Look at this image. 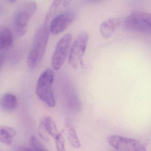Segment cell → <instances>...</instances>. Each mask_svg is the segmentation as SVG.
Instances as JSON below:
<instances>
[{
	"mask_svg": "<svg viewBox=\"0 0 151 151\" xmlns=\"http://www.w3.org/2000/svg\"><path fill=\"white\" fill-rule=\"evenodd\" d=\"M49 37V31L47 24H45L35 33L32 48L28 58L27 64L31 69L37 67L45 55Z\"/></svg>",
	"mask_w": 151,
	"mask_h": 151,
	"instance_id": "1",
	"label": "cell"
},
{
	"mask_svg": "<svg viewBox=\"0 0 151 151\" xmlns=\"http://www.w3.org/2000/svg\"><path fill=\"white\" fill-rule=\"evenodd\" d=\"M54 78L53 70L50 68L47 69L39 78L36 87V92L38 97L51 107L55 105V99L52 89Z\"/></svg>",
	"mask_w": 151,
	"mask_h": 151,
	"instance_id": "2",
	"label": "cell"
},
{
	"mask_svg": "<svg viewBox=\"0 0 151 151\" xmlns=\"http://www.w3.org/2000/svg\"><path fill=\"white\" fill-rule=\"evenodd\" d=\"M123 26L124 29L129 31L150 33L151 32V14L142 11L133 12L124 19Z\"/></svg>",
	"mask_w": 151,
	"mask_h": 151,
	"instance_id": "3",
	"label": "cell"
},
{
	"mask_svg": "<svg viewBox=\"0 0 151 151\" xmlns=\"http://www.w3.org/2000/svg\"><path fill=\"white\" fill-rule=\"evenodd\" d=\"M89 36L88 33L83 32L76 39L70 49L69 61L70 65L76 69L83 66V57L85 52Z\"/></svg>",
	"mask_w": 151,
	"mask_h": 151,
	"instance_id": "4",
	"label": "cell"
},
{
	"mask_svg": "<svg viewBox=\"0 0 151 151\" xmlns=\"http://www.w3.org/2000/svg\"><path fill=\"white\" fill-rule=\"evenodd\" d=\"M111 146L120 151H145V147L138 140L117 135H111L107 137Z\"/></svg>",
	"mask_w": 151,
	"mask_h": 151,
	"instance_id": "5",
	"label": "cell"
},
{
	"mask_svg": "<svg viewBox=\"0 0 151 151\" xmlns=\"http://www.w3.org/2000/svg\"><path fill=\"white\" fill-rule=\"evenodd\" d=\"M71 39L72 35L68 33L63 37L57 43L52 59V66L55 70L60 69L64 63Z\"/></svg>",
	"mask_w": 151,
	"mask_h": 151,
	"instance_id": "6",
	"label": "cell"
},
{
	"mask_svg": "<svg viewBox=\"0 0 151 151\" xmlns=\"http://www.w3.org/2000/svg\"><path fill=\"white\" fill-rule=\"evenodd\" d=\"M75 18L76 14L72 11H67L57 15L50 23V32L54 35L61 33L73 23Z\"/></svg>",
	"mask_w": 151,
	"mask_h": 151,
	"instance_id": "7",
	"label": "cell"
},
{
	"mask_svg": "<svg viewBox=\"0 0 151 151\" xmlns=\"http://www.w3.org/2000/svg\"><path fill=\"white\" fill-rule=\"evenodd\" d=\"M30 18L29 14L24 10H22L17 14L15 20V27L18 37H22L26 34Z\"/></svg>",
	"mask_w": 151,
	"mask_h": 151,
	"instance_id": "8",
	"label": "cell"
},
{
	"mask_svg": "<svg viewBox=\"0 0 151 151\" xmlns=\"http://www.w3.org/2000/svg\"><path fill=\"white\" fill-rule=\"evenodd\" d=\"M121 22L117 18H111L103 22L100 27V32L105 39L109 38L120 25Z\"/></svg>",
	"mask_w": 151,
	"mask_h": 151,
	"instance_id": "9",
	"label": "cell"
},
{
	"mask_svg": "<svg viewBox=\"0 0 151 151\" xmlns=\"http://www.w3.org/2000/svg\"><path fill=\"white\" fill-rule=\"evenodd\" d=\"M0 105L7 111H13L17 106V99L14 94L6 93L0 97Z\"/></svg>",
	"mask_w": 151,
	"mask_h": 151,
	"instance_id": "10",
	"label": "cell"
},
{
	"mask_svg": "<svg viewBox=\"0 0 151 151\" xmlns=\"http://www.w3.org/2000/svg\"><path fill=\"white\" fill-rule=\"evenodd\" d=\"M17 133L16 130L12 127L0 126V141L6 145H11Z\"/></svg>",
	"mask_w": 151,
	"mask_h": 151,
	"instance_id": "11",
	"label": "cell"
},
{
	"mask_svg": "<svg viewBox=\"0 0 151 151\" xmlns=\"http://www.w3.org/2000/svg\"><path fill=\"white\" fill-rule=\"evenodd\" d=\"M66 125L68 139L70 143L75 148H80L81 147V143L77 134L76 131L70 120H67Z\"/></svg>",
	"mask_w": 151,
	"mask_h": 151,
	"instance_id": "12",
	"label": "cell"
},
{
	"mask_svg": "<svg viewBox=\"0 0 151 151\" xmlns=\"http://www.w3.org/2000/svg\"><path fill=\"white\" fill-rule=\"evenodd\" d=\"M13 42V35L9 29L4 28L0 30V50L11 46Z\"/></svg>",
	"mask_w": 151,
	"mask_h": 151,
	"instance_id": "13",
	"label": "cell"
},
{
	"mask_svg": "<svg viewBox=\"0 0 151 151\" xmlns=\"http://www.w3.org/2000/svg\"><path fill=\"white\" fill-rule=\"evenodd\" d=\"M41 122L48 134L55 139L60 132H58L55 122L52 118L49 116H46Z\"/></svg>",
	"mask_w": 151,
	"mask_h": 151,
	"instance_id": "14",
	"label": "cell"
},
{
	"mask_svg": "<svg viewBox=\"0 0 151 151\" xmlns=\"http://www.w3.org/2000/svg\"><path fill=\"white\" fill-rule=\"evenodd\" d=\"M30 142L33 150L38 151H46L48 150L44 144L34 135H32L31 137Z\"/></svg>",
	"mask_w": 151,
	"mask_h": 151,
	"instance_id": "15",
	"label": "cell"
},
{
	"mask_svg": "<svg viewBox=\"0 0 151 151\" xmlns=\"http://www.w3.org/2000/svg\"><path fill=\"white\" fill-rule=\"evenodd\" d=\"M55 139V145L57 150L59 151H65V141L61 133H59Z\"/></svg>",
	"mask_w": 151,
	"mask_h": 151,
	"instance_id": "16",
	"label": "cell"
},
{
	"mask_svg": "<svg viewBox=\"0 0 151 151\" xmlns=\"http://www.w3.org/2000/svg\"><path fill=\"white\" fill-rule=\"evenodd\" d=\"M37 8V3L35 1H31L26 5L24 10L26 11L29 14L30 17H31L36 12Z\"/></svg>",
	"mask_w": 151,
	"mask_h": 151,
	"instance_id": "17",
	"label": "cell"
},
{
	"mask_svg": "<svg viewBox=\"0 0 151 151\" xmlns=\"http://www.w3.org/2000/svg\"><path fill=\"white\" fill-rule=\"evenodd\" d=\"M38 133L40 136L42 138V139H44L46 142H48L49 141V137H48V134L45 129L44 127L43 124L41 122H40L39 124V126L38 127Z\"/></svg>",
	"mask_w": 151,
	"mask_h": 151,
	"instance_id": "18",
	"label": "cell"
},
{
	"mask_svg": "<svg viewBox=\"0 0 151 151\" xmlns=\"http://www.w3.org/2000/svg\"><path fill=\"white\" fill-rule=\"evenodd\" d=\"M106 0H83V2L86 4H94L100 3Z\"/></svg>",
	"mask_w": 151,
	"mask_h": 151,
	"instance_id": "19",
	"label": "cell"
},
{
	"mask_svg": "<svg viewBox=\"0 0 151 151\" xmlns=\"http://www.w3.org/2000/svg\"><path fill=\"white\" fill-rule=\"evenodd\" d=\"M15 150H16V151H32L33 150L32 148H29V147H27L24 146H18L15 147Z\"/></svg>",
	"mask_w": 151,
	"mask_h": 151,
	"instance_id": "20",
	"label": "cell"
},
{
	"mask_svg": "<svg viewBox=\"0 0 151 151\" xmlns=\"http://www.w3.org/2000/svg\"><path fill=\"white\" fill-rule=\"evenodd\" d=\"M3 59L2 56H0V67L1 66L2 63H3Z\"/></svg>",
	"mask_w": 151,
	"mask_h": 151,
	"instance_id": "21",
	"label": "cell"
},
{
	"mask_svg": "<svg viewBox=\"0 0 151 151\" xmlns=\"http://www.w3.org/2000/svg\"><path fill=\"white\" fill-rule=\"evenodd\" d=\"M17 1V0H8V1L11 3H14V2H15L16 1Z\"/></svg>",
	"mask_w": 151,
	"mask_h": 151,
	"instance_id": "22",
	"label": "cell"
}]
</instances>
